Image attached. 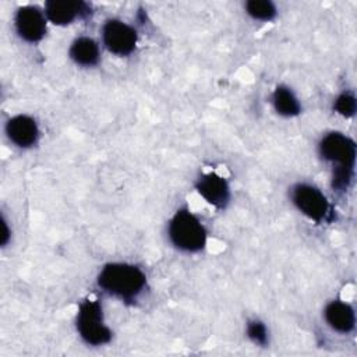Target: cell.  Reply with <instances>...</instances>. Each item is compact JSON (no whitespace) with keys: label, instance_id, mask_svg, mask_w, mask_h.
<instances>
[{"label":"cell","instance_id":"6da1fadb","mask_svg":"<svg viewBox=\"0 0 357 357\" xmlns=\"http://www.w3.org/2000/svg\"><path fill=\"white\" fill-rule=\"evenodd\" d=\"M319 155L333 165L332 187L346 191L354 176L356 142L339 131L328 132L319 141Z\"/></svg>","mask_w":357,"mask_h":357},{"label":"cell","instance_id":"7a4b0ae2","mask_svg":"<svg viewBox=\"0 0 357 357\" xmlns=\"http://www.w3.org/2000/svg\"><path fill=\"white\" fill-rule=\"evenodd\" d=\"M98 284L106 293L124 301H131L144 290L146 276L132 264L112 262L102 268L98 275Z\"/></svg>","mask_w":357,"mask_h":357},{"label":"cell","instance_id":"3957f363","mask_svg":"<svg viewBox=\"0 0 357 357\" xmlns=\"http://www.w3.org/2000/svg\"><path fill=\"white\" fill-rule=\"evenodd\" d=\"M172 244L185 252H198L206 244V230L199 219L188 209H178L169 222Z\"/></svg>","mask_w":357,"mask_h":357},{"label":"cell","instance_id":"277c9868","mask_svg":"<svg viewBox=\"0 0 357 357\" xmlns=\"http://www.w3.org/2000/svg\"><path fill=\"white\" fill-rule=\"evenodd\" d=\"M77 331L82 340L91 346H100L110 342L112 331L105 324L99 300L86 298L79 304Z\"/></svg>","mask_w":357,"mask_h":357},{"label":"cell","instance_id":"5b68a950","mask_svg":"<svg viewBox=\"0 0 357 357\" xmlns=\"http://www.w3.org/2000/svg\"><path fill=\"white\" fill-rule=\"evenodd\" d=\"M291 199L300 212L315 222L331 219V205L324 192L305 183H298L291 188Z\"/></svg>","mask_w":357,"mask_h":357},{"label":"cell","instance_id":"8992f818","mask_svg":"<svg viewBox=\"0 0 357 357\" xmlns=\"http://www.w3.org/2000/svg\"><path fill=\"white\" fill-rule=\"evenodd\" d=\"M102 38L106 49L117 56L130 54L137 45V31L120 20H107L102 28Z\"/></svg>","mask_w":357,"mask_h":357},{"label":"cell","instance_id":"52a82bcc","mask_svg":"<svg viewBox=\"0 0 357 357\" xmlns=\"http://www.w3.org/2000/svg\"><path fill=\"white\" fill-rule=\"evenodd\" d=\"M15 29L20 38L29 43L39 42L46 33V15L36 6H22L14 18Z\"/></svg>","mask_w":357,"mask_h":357},{"label":"cell","instance_id":"ba28073f","mask_svg":"<svg viewBox=\"0 0 357 357\" xmlns=\"http://www.w3.org/2000/svg\"><path fill=\"white\" fill-rule=\"evenodd\" d=\"M197 191L208 204L220 209L230 201V188L227 181L215 172H208L198 178Z\"/></svg>","mask_w":357,"mask_h":357},{"label":"cell","instance_id":"9c48e42d","mask_svg":"<svg viewBox=\"0 0 357 357\" xmlns=\"http://www.w3.org/2000/svg\"><path fill=\"white\" fill-rule=\"evenodd\" d=\"M91 11L84 1L49 0L45 3V15L54 25H68L78 17H85Z\"/></svg>","mask_w":357,"mask_h":357},{"label":"cell","instance_id":"30bf717a","mask_svg":"<svg viewBox=\"0 0 357 357\" xmlns=\"http://www.w3.org/2000/svg\"><path fill=\"white\" fill-rule=\"evenodd\" d=\"M6 134L14 145L20 148H29L36 144L39 138V128L32 117L26 114H17L7 121Z\"/></svg>","mask_w":357,"mask_h":357},{"label":"cell","instance_id":"8fae6325","mask_svg":"<svg viewBox=\"0 0 357 357\" xmlns=\"http://www.w3.org/2000/svg\"><path fill=\"white\" fill-rule=\"evenodd\" d=\"M324 318L326 324L339 333H349L354 329L356 325L353 307L340 300H335L326 304L324 310Z\"/></svg>","mask_w":357,"mask_h":357},{"label":"cell","instance_id":"7c38bea8","mask_svg":"<svg viewBox=\"0 0 357 357\" xmlns=\"http://www.w3.org/2000/svg\"><path fill=\"white\" fill-rule=\"evenodd\" d=\"M70 57L78 66L92 67L99 61V57H100L99 46L92 38L79 36L70 46Z\"/></svg>","mask_w":357,"mask_h":357},{"label":"cell","instance_id":"4fadbf2b","mask_svg":"<svg viewBox=\"0 0 357 357\" xmlns=\"http://www.w3.org/2000/svg\"><path fill=\"white\" fill-rule=\"evenodd\" d=\"M272 102L276 113L280 116L293 117L300 114L301 112V105L297 96L294 95V92L289 86H284V85L276 86Z\"/></svg>","mask_w":357,"mask_h":357},{"label":"cell","instance_id":"5bb4252c","mask_svg":"<svg viewBox=\"0 0 357 357\" xmlns=\"http://www.w3.org/2000/svg\"><path fill=\"white\" fill-rule=\"evenodd\" d=\"M244 7L250 17L259 21H271L278 13L275 4L269 0H248Z\"/></svg>","mask_w":357,"mask_h":357},{"label":"cell","instance_id":"9a60e30c","mask_svg":"<svg viewBox=\"0 0 357 357\" xmlns=\"http://www.w3.org/2000/svg\"><path fill=\"white\" fill-rule=\"evenodd\" d=\"M333 109L336 110V113H339L343 117H353L356 114V109H357L356 96L351 92L340 93L335 99Z\"/></svg>","mask_w":357,"mask_h":357},{"label":"cell","instance_id":"2e32d148","mask_svg":"<svg viewBox=\"0 0 357 357\" xmlns=\"http://www.w3.org/2000/svg\"><path fill=\"white\" fill-rule=\"evenodd\" d=\"M247 336L259 346H266L268 343V329L261 321H250L247 324Z\"/></svg>","mask_w":357,"mask_h":357}]
</instances>
